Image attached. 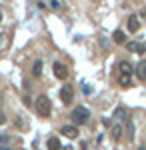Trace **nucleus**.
Here are the masks:
<instances>
[{
  "instance_id": "obj_15",
  "label": "nucleus",
  "mask_w": 146,
  "mask_h": 150,
  "mask_svg": "<svg viewBox=\"0 0 146 150\" xmlns=\"http://www.w3.org/2000/svg\"><path fill=\"white\" fill-rule=\"evenodd\" d=\"M32 74H34V76H40V74H42V62H40V60H36V62H34Z\"/></svg>"
},
{
  "instance_id": "obj_14",
  "label": "nucleus",
  "mask_w": 146,
  "mask_h": 150,
  "mask_svg": "<svg viewBox=\"0 0 146 150\" xmlns=\"http://www.w3.org/2000/svg\"><path fill=\"white\" fill-rule=\"evenodd\" d=\"M118 84L120 86H130V74H120V78H118Z\"/></svg>"
},
{
  "instance_id": "obj_17",
  "label": "nucleus",
  "mask_w": 146,
  "mask_h": 150,
  "mask_svg": "<svg viewBox=\"0 0 146 150\" xmlns=\"http://www.w3.org/2000/svg\"><path fill=\"white\" fill-rule=\"evenodd\" d=\"M6 122V118H4V114H0V124H4Z\"/></svg>"
},
{
  "instance_id": "obj_9",
  "label": "nucleus",
  "mask_w": 146,
  "mask_h": 150,
  "mask_svg": "<svg viewBox=\"0 0 146 150\" xmlns=\"http://www.w3.org/2000/svg\"><path fill=\"white\" fill-rule=\"evenodd\" d=\"M118 70H120V74H132V72H134V66H132L128 60H122V62L118 64Z\"/></svg>"
},
{
  "instance_id": "obj_3",
  "label": "nucleus",
  "mask_w": 146,
  "mask_h": 150,
  "mask_svg": "<svg viewBox=\"0 0 146 150\" xmlns=\"http://www.w3.org/2000/svg\"><path fill=\"white\" fill-rule=\"evenodd\" d=\"M72 98H74V88H72V84H64L62 90H60V100L64 104H70Z\"/></svg>"
},
{
  "instance_id": "obj_6",
  "label": "nucleus",
  "mask_w": 146,
  "mask_h": 150,
  "mask_svg": "<svg viewBox=\"0 0 146 150\" xmlns=\"http://www.w3.org/2000/svg\"><path fill=\"white\" fill-rule=\"evenodd\" d=\"M62 134L68 136V138H76L78 136V128L74 126V124H64L62 126Z\"/></svg>"
},
{
  "instance_id": "obj_21",
  "label": "nucleus",
  "mask_w": 146,
  "mask_h": 150,
  "mask_svg": "<svg viewBox=\"0 0 146 150\" xmlns=\"http://www.w3.org/2000/svg\"><path fill=\"white\" fill-rule=\"evenodd\" d=\"M0 38H2V34H0Z\"/></svg>"
},
{
  "instance_id": "obj_5",
  "label": "nucleus",
  "mask_w": 146,
  "mask_h": 150,
  "mask_svg": "<svg viewBox=\"0 0 146 150\" xmlns=\"http://www.w3.org/2000/svg\"><path fill=\"white\" fill-rule=\"evenodd\" d=\"M52 68H54V76L60 78V80H64V78L68 76V68L62 64V62H54V66H52Z\"/></svg>"
},
{
  "instance_id": "obj_11",
  "label": "nucleus",
  "mask_w": 146,
  "mask_h": 150,
  "mask_svg": "<svg viewBox=\"0 0 146 150\" xmlns=\"http://www.w3.org/2000/svg\"><path fill=\"white\" fill-rule=\"evenodd\" d=\"M122 132H124V130H122V126H120V124H114L112 130H110V134H112L114 140H120V138H122Z\"/></svg>"
},
{
  "instance_id": "obj_13",
  "label": "nucleus",
  "mask_w": 146,
  "mask_h": 150,
  "mask_svg": "<svg viewBox=\"0 0 146 150\" xmlns=\"http://www.w3.org/2000/svg\"><path fill=\"white\" fill-rule=\"evenodd\" d=\"M112 118H116V120H126V118H128V112L120 106V108H116V112H114Z\"/></svg>"
},
{
  "instance_id": "obj_12",
  "label": "nucleus",
  "mask_w": 146,
  "mask_h": 150,
  "mask_svg": "<svg viewBox=\"0 0 146 150\" xmlns=\"http://www.w3.org/2000/svg\"><path fill=\"white\" fill-rule=\"evenodd\" d=\"M112 38H114L116 44H124V42H126V34H124L122 30H116V32L112 34Z\"/></svg>"
},
{
  "instance_id": "obj_7",
  "label": "nucleus",
  "mask_w": 146,
  "mask_h": 150,
  "mask_svg": "<svg viewBox=\"0 0 146 150\" xmlns=\"http://www.w3.org/2000/svg\"><path fill=\"white\" fill-rule=\"evenodd\" d=\"M134 72H136V76H138L142 82H146V60H140V62L136 64Z\"/></svg>"
},
{
  "instance_id": "obj_4",
  "label": "nucleus",
  "mask_w": 146,
  "mask_h": 150,
  "mask_svg": "<svg viewBox=\"0 0 146 150\" xmlns=\"http://www.w3.org/2000/svg\"><path fill=\"white\" fill-rule=\"evenodd\" d=\"M126 26H128V32H138L140 30V18L136 14H130L126 20Z\"/></svg>"
},
{
  "instance_id": "obj_10",
  "label": "nucleus",
  "mask_w": 146,
  "mask_h": 150,
  "mask_svg": "<svg viewBox=\"0 0 146 150\" xmlns=\"http://www.w3.org/2000/svg\"><path fill=\"white\" fill-rule=\"evenodd\" d=\"M46 148H48V150H62V146H60V140H58L56 136H50V138L46 140Z\"/></svg>"
},
{
  "instance_id": "obj_16",
  "label": "nucleus",
  "mask_w": 146,
  "mask_h": 150,
  "mask_svg": "<svg viewBox=\"0 0 146 150\" xmlns=\"http://www.w3.org/2000/svg\"><path fill=\"white\" fill-rule=\"evenodd\" d=\"M134 138V126H132V122L128 120V140Z\"/></svg>"
},
{
  "instance_id": "obj_18",
  "label": "nucleus",
  "mask_w": 146,
  "mask_h": 150,
  "mask_svg": "<svg viewBox=\"0 0 146 150\" xmlns=\"http://www.w3.org/2000/svg\"><path fill=\"white\" fill-rule=\"evenodd\" d=\"M138 150H146V148H144V146H140V148H138Z\"/></svg>"
},
{
  "instance_id": "obj_20",
  "label": "nucleus",
  "mask_w": 146,
  "mask_h": 150,
  "mask_svg": "<svg viewBox=\"0 0 146 150\" xmlns=\"http://www.w3.org/2000/svg\"><path fill=\"white\" fill-rule=\"evenodd\" d=\"M0 20H2V12H0Z\"/></svg>"
},
{
  "instance_id": "obj_1",
  "label": "nucleus",
  "mask_w": 146,
  "mask_h": 150,
  "mask_svg": "<svg viewBox=\"0 0 146 150\" xmlns=\"http://www.w3.org/2000/svg\"><path fill=\"white\" fill-rule=\"evenodd\" d=\"M34 106H36V112H38L40 116H44V118H46V116H50V112H52V104H50V98H48V96H44V94L36 98Z\"/></svg>"
},
{
  "instance_id": "obj_8",
  "label": "nucleus",
  "mask_w": 146,
  "mask_h": 150,
  "mask_svg": "<svg viewBox=\"0 0 146 150\" xmlns=\"http://www.w3.org/2000/svg\"><path fill=\"white\" fill-rule=\"evenodd\" d=\"M126 48H128V52H138V54L146 52V46H144V44H140V42H128Z\"/></svg>"
},
{
  "instance_id": "obj_19",
  "label": "nucleus",
  "mask_w": 146,
  "mask_h": 150,
  "mask_svg": "<svg viewBox=\"0 0 146 150\" xmlns=\"http://www.w3.org/2000/svg\"><path fill=\"white\" fill-rule=\"evenodd\" d=\"M0 150H10V148H0Z\"/></svg>"
},
{
  "instance_id": "obj_2",
  "label": "nucleus",
  "mask_w": 146,
  "mask_h": 150,
  "mask_svg": "<svg viewBox=\"0 0 146 150\" xmlns=\"http://www.w3.org/2000/svg\"><path fill=\"white\" fill-rule=\"evenodd\" d=\"M70 118H72V122H74V124H86V122H88V118H90V110L86 108V106H78V108H74V110H72Z\"/></svg>"
}]
</instances>
